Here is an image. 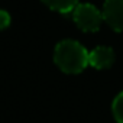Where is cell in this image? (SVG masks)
<instances>
[{
    "mask_svg": "<svg viewBox=\"0 0 123 123\" xmlns=\"http://www.w3.org/2000/svg\"><path fill=\"white\" fill-rule=\"evenodd\" d=\"M111 110H113V116H114L116 122L123 123V91L120 94H117V97L113 100Z\"/></svg>",
    "mask_w": 123,
    "mask_h": 123,
    "instance_id": "6",
    "label": "cell"
},
{
    "mask_svg": "<svg viewBox=\"0 0 123 123\" xmlns=\"http://www.w3.org/2000/svg\"><path fill=\"white\" fill-rule=\"evenodd\" d=\"M73 19L83 32H96L103 22L101 12L90 3H78L73 10Z\"/></svg>",
    "mask_w": 123,
    "mask_h": 123,
    "instance_id": "2",
    "label": "cell"
},
{
    "mask_svg": "<svg viewBox=\"0 0 123 123\" xmlns=\"http://www.w3.org/2000/svg\"><path fill=\"white\" fill-rule=\"evenodd\" d=\"M54 61L65 74H78L88 65V52L77 41H61L54 51Z\"/></svg>",
    "mask_w": 123,
    "mask_h": 123,
    "instance_id": "1",
    "label": "cell"
},
{
    "mask_svg": "<svg viewBox=\"0 0 123 123\" xmlns=\"http://www.w3.org/2000/svg\"><path fill=\"white\" fill-rule=\"evenodd\" d=\"M10 25V15L6 10H0V31L6 29Z\"/></svg>",
    "mask_w": 123,
    "mask_h": 123,
    "instance_id": "7",
    "label": "cell"
},
{
    "mask_svg": "<svg viewBox=\"0 0 123 123\" xmlns=\"http://www.w3.org/2000/svg\"><path fill=\"white\" fill-rule=\"evenodd\" d=\"M51 9L58 13H70L78 5V0H42Z\"/></svg>",
    "mask_w": 123,
    "mask_h": 123,
    "instance_id": "5",
    "label": "cell"
},
{
    "mask_svg": "<svg viewBox=\"0 0 123 123\" xmlns=\"http://www.w3.org/2000/svg\"><path fill=\"white\" fill-rule=\"evenodd\" d=\"M101 16L113 31L123 32V0H106Z\"/></svg>",
    "mask_w": 123,
    "mask_h": 123,
    "instance_id": "3",
    "label": "cell"
},
{
    "mask_svg": "<svg viewBox=\"0 0 123 123\" xmlns=\"http://www.w3.org/2000/svg\"><path fill=\"white\" fill-rule=\"evenodd\" d=\"M114 62V52L109 46H97L88 52V65L96 70H107Z\"/></svg>",
    "mask_w": 123,
    "mask_h": 123,
    "instance_id": "4",
    "label": "cell"
}]
</instances>
